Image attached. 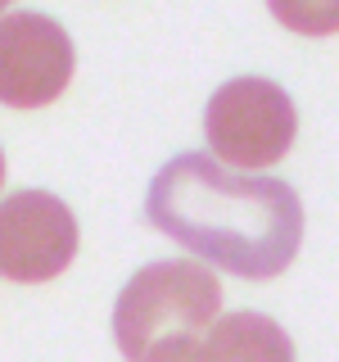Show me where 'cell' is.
Masks as SVG:
<instances>
[{
	"label": "cell",
	"instance_id": "1",
	"mask_svg": "<svg viewBox=\"0 0 339 362\" xmlns=\"http://www.w3.org/2000/svg\"><path fill=\"white\" fill-rule=\"evenodd\" d=\"M154 231L231 276L271 281L303 245V204L276 177L226 173L213 154H177L150 181Z\"/></svg>",
	"mask_w": 339,
	"mask_h": 362
},
{
	"label": "cell",
	"instance_id": "2",
	"mask_svg": "<svg viewBox=\"0 0 339 362\" xmlns=\"http://www.w3.org/2000/svg\"><path fill=\"white\" fill-rule=\"evenodd\" d=\"M222 317L218 272L186 258L141 267L113 303V339L127 362H145L167 339H199Z\"/></svg>",
	"mask_w": 339,
	"mask_h": 362
},
{
	"label": "cell",
	"instance_id": "3",
	"mask_svg": "<svg viewBox=\"0 0 339 362\" xmlns=\"http://www.w3.org/2000/svg\"><path fill=\"white\" fill-rule=\"evenodd\" d=\"M203 136L213 145V158L244 173L271 168L290 154L299 136V109L290 90L271 77H231L213 90L203 109Z\"/></svg>",
	"mask_w": 339,
	"mask_h": 362
},
{
	"label": "cell",
	"instance_id": "4",
	"mask_svg": "<svg viewBox=\"0 0 339 362\" xmlns=\"http://www.w3.org/2000/svg\"><path fill=\"white\" fill-rule=\"evenodd\" d=\"M77 68V50L64 23L37 9L0 18V105L41 109L68 90Z\"/></svg>",
	"mask_w": 339,
	"mask_h": 362
},
{
	"label": "cell",
	"instance_id": "5",
	"mask_svg": "<svg viewBox=\"0 0 339 362\" xmlns=\"http://www.w3.org/2000/svg\"><path fill=\"white\" fill-rule=\"evenodd\" d=\"M77 218L50 190H14L0 199V276L18 286L54 281L77 258Z\"/></svg>",
	"mask_w": 339,
	"mask_h": 362
},
{
	"label": "cell",
	"instance_id": "6",
	"mask_svg": "<svg viewBox=\"0 0 339 362\" xmlns=\"http://www.w3.org/2000/svg\"><path fill=\"white\" fill-rule=\"evenodd\" d=\"M190 362H294V344L280 331V322L244 308L218 317L195 339Z\"/></svg>",
	"mask_w": 339,
	"mask_h": 362
},
{
	"label": "cell",
	"instance_id": "7",
	"mask_svg": "<svg viewBox=\"0 0 339 362\" xmlns=\"http://www.w3.org/2000/svg\"><path fill=\"white\" fill-rule=\"evenodd\" d=\"M280 28L299 37H335L339 32V0H267Z\"/></svg>",
	"mask_w": 339,
	"mask_h": 362
},
{
	"label": "cell",
	"instance_id": "8",
	"mask_svg": "<svg viewBox=\"0 0 339 362\" xmlns=\"http://www.w3.org/2000/svg\"><path fill=\"white\" fill-rule=\"evenodd\" d=\"M190 349H195V339H167V344H158L145 362H190Z\"/></svg>",
	"mask_w": 339,
	"mask_h": 362
},
{
	"label": "cell",
	"instance_id": "9",
	"mask_svg": "<svg viewBox=\"0 0 339 362\" xmlns=\"http://www.w3.org/2000/svg\"><path fill=\"white\" fill-rule=\"evenodd\" d=\"M0 186H5V150H0Z\"/></svg>",
	"mask_w": 339,
	"mask_h": 362
},
{
	"label": "cell",
	"instance_id": "10",
	"mask_svg": "<svg viewBox=\"0 0 339 362\" xmlns=\"http://www.w3.org/2000/svg\"><path fill=\"white\" fill-rule=\"evenodd\" d=\"M9 5H14V0H0V18H5V9H9Z\"/></svg>",
	"mask_w": 339,
	"mask_h": 362
}]
</instances>
